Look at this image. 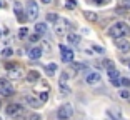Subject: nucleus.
I'll return each instance as SVG.
<instances>
[{
	"mask_svg": "<svg viewBox=\"0 0 130 120\" xmlns=\"http://www.w3.org/2000/svg\"><path fill=\"white\" fill-rule=\"evenodd\" d=\"M128 33H130V27L125 22H115L108 28V35L113 37V39H122V37H127Z\"/></svg>",
	"mask_w": 130,
	"mask_h": 120,
	"instance_id": "f257e3e1",
	"label": "nucleus"
},
{
	"mask_svg": "<svg viewBox=\"0 0 130 120\" xmlns=\"http://www.w3.org/2000/svg\"><path fill=\"white\" fill-rule=\"evenodd\" d=\"M25 13H27L28 20H35L38 17L40 10H38V4L35 2V0H28L27 2V5H25Z\"/></svg>",
	"mask_w": 130,
	"mask_h": 120,
	"instance_id": "f03ea898",
	"label": "nucleus"
},
{
	"mask_svg": "<svg viewBox=\"0 0 130 120\" xmlns=\"http://www.w3.org/2000/svg\"><path fill=\"white\" fill-rule=\"evenodd\" d=\"M5 112L10 117H22L23 115V107L20 104H10V105H7Z\"/></svg>",
	"mask_w": 130,
	"mask_h": 120,
	"instance_id": "7ed1b4c3",
	"label": "nucleus"
},
{
	"mask_svg": "<svg viewBox=\"0 0 130 120\" xmlns=\"http://www.w3.org/2000/svg\"><path fill=\"white\" fill-rule=\"evenodd\" d=\"M57 22H58V25H57V28H55V32H57L58 35H65L67 30H70V28L73 27L72 23H70L69 20H65V19H60V20L57 19Z\"/></svg>",
	"mask_w": 130,
	"mask_h": 120,
	"instance_id": "20e7f679",
	"label": "nucleus"
},
{
	"mask_svg": "<svg viewBox=\"0 0 130 120\" xmlns=\"http://www.w3.org/2000/svg\"><path fill=\"white\" fill-rule=\"evenodd\" d=\"M73 115V107L72 105H62L58 109V118L60 120H69Z\"/></svg>",
	"mask_w": 130,
	"mask_h": 120,
	"instance_id": "39448f33",
	"label": "nucleus"
},
{
	"mask_svg": "<svg viewBox=\"0 0 130 120\" xmlns=\"http://www.w3.org/2000/svg\"><path fill=\"white\" fill-rule=\"evenodd\" d=\"M0 93H2V95H5V97L13 95V87H12L10 82L5 80V78H0Z\"/></svg>",
	"mask_w": 130,
	"mask_h": 120,
	"instance_id": "423d86ee",
	"label": "nucleus"
},
{
	"mask_svg": "<svg viewBox=\"0 0 130 120\" xmlns=\"http://www.w3.org/2000/svg\"><path fill=\"white\" fill-rule=\"evenodd\" d=\"M108 77H110V82H112L113 87H120V74H119V70L115 68V67L108 68Z\"/></svg>",
	"mask_w": 130,
	"mask_h": 120,
	"instance_id": "0eeeda50",
	"label": "nucleus"
},
{
	"mask_svg": "<svg viewBox=\"0 0 130 120\" xmlns=\"http://www.w3.org/2000/svg\"><path fill=\"white\" fill-rule=\"evenodd\" d=\"M67 82H69V74H67V72H62L60 74V92L65 93V95L70 93V89H69V85H67Z\"/></svg>",
	"mask_w": 130,
	"mask_h": 120,
	"instance_id": "6e6552de",
	"label": "nucleus"
},
{
	"mask_svg": "<svg viewBox=\"0 0 130 120\" xmlns=\"http://www.w3.org/2000/svg\"><path fill=\"white\" fill-rule=\"evenodd\" d=\"M8 77L13 78V80H20V78L23 77V70L20 68V67L13 65L12 68H8Z\"/></svg>",
	"mask_w": 130,
	"mask_h": 120,
	"instance_id": "1a4fd4ad",
	"label": "nucleus"
},
{
	"mask_svg": "<svg viewBox=\"0 0 130 120\" xmlns=\"http://www.w3.org/2000/svg\"><path fill=\"white\" fill-rule=\"evenodd\" d=\"M60 54H62V60L63 62H72L73 60V50L67 48L65 45H60Z\"/></svg>",
	"mask_w": 130,
	"mask_h": 120,
	"instance_id": "9d476101",
	"label": "nucleus"
},
{
	"mask_svg": "<svg viewBox=\"0 0 130 120\" xmlns=\"http://www.w3.org/2000/svg\"><path fill=\"white\" fill-rule=\"evenodd\" d=\"M115 45H117V48H119L120 52H123V54H127V52L130 50V42L128 40H123L122 39H115Z\"/></svg>",
	"mask_w": 130,
	"mask_h": 120,
	"instance_id": "9b49d317",
	"label": "nucleus"
},
{
	"mask_svg": "<svg viewBox=\"0 0 130 120\" xmlns=\"http://www.w3.org/2000/svg\"><path fill=\"white\" fill-rule=\"evenodd\" d=\"M13 10H15V15H17V20H19V22H25V20H27V17L23 15L25 12L22 10V5H20L19 2H15V5H13Z\"/></svg>",
	"mask_w": 130,
	"mask_h": 120,
	"instance_id": "f8f14e48",
	"label": "nucleus"
},
{
	"mask_svg": "<svg viewBox=\"0 0 130 120\" xmlns=\"http://www.w3.org/2000/svg\"><path fill=\"white\" fill-rule=\"evenodd\" d=\"M99 80H100L99 72H87V74H85V82H87V83H97Z\"/></svg>",
	"mask_w": 130,
	"mask_h": 120,
	"instance_id": "ddd939ff",
	"label": "nucleus"
},
{
	"mask_svg": "<svg viewBox=\"0 0 130 120\" xmlns=\"http://www.w3.org/2000/svg\"><path fill=\"white\" fill-rule=\"evenodd\" d=\"M42 47H34V48H30L28 50V57L32 58V60H38V58L42 57Z\"/></svg>",
	"mask_w": 130,
	"mask_h": 120,
	"instance_id": "4468645a",
	"label": "nucleus"
},
{
	"mask_svg": "<svg viewBox=\"0 0 130 120\" xmlns=\"http://www.w3.org/2000/svg\"><path fill=\"white\" fill-rule=\"evenodd\" d=\"M25 102H27L30 107H34V109H38V107H40V104H42V102L38 100V98L32 97V95H25Z\"/></svg>",
	"mask_w": 130,
	"mask_h": 120,
	"instance_id": "2eb2a0df",
	"label": "nucleus"
},
{
	"mask_svg": "<svg viewBox=\"0 0 130 120\" xmlns=\"http://www.w3.org/2000/svg\"><path fill=\"white\" fill-rule=\"evenodd\" d=\"M67 40H69V43H70V45H73V47L80 45V37L75 35V33H69V35H67Z\"/></svg>",
	"mask_w": 130,
	"mask_h": 120,
	"instance_id": "dca6fc26",
	"label": "nucleus"
},
{
	"mask_svg": "<svg viewBox=\"0 0 130 120\" xmlns=\"http://www.w3.org/2000/svg\"><path fill=\"white\" fill-rule=\"evenodd\" d=\"M45 74L48 75V77H54V75L57 74V63H48V65H45Z\"/></svg>",
	"mask_w": 130,
	"mask_h": 120,
	"instance_id": "f3484780",
	"label": "nucleus"
},
{
	"mask_svg": "<svg viewBox=\"0 0 130 120\" xmlns=\"http://www.w3.org/2000/svg\"><path fill=\"white\" fill-rule=\"evenodd\" d=\"M27 80L28 82H37V80H40V74H38L37 70H30V72H27Z\"/></svg>",
	"mask_w": 130,
	"mask_h": 120,
	"instance_id": "a211bd4d",
	"label": "nucleus"
},
{
	"mask_svg": "<svg viewBox=\"0 0 130 120\" xmlns=\"http://www.w3.org/2000/svg\"><path fill=\"white\" fill-rule=\"evenodd\" d=\"M84 17L87 20H90V22H97V19H99V17H97V13H93V12H90V10H85L84 12Z\"/></svg>",
	"mask_w": 130,
	"mask_h": 120,
	"instance_id": "6ab92c4d",
	"label": "nucleus"
},
{
	"mask_svg": "<svg viewBox=\"0 0 130 120\" xmlns=\"http://www.w3.org/2000/svg\"><path fill=\"white\" fill-rule=\"evenodd\" d=\"M35 32H37L38 35L45 33V32H47V25H45V23H42V22H40V23H37V25H35Z\"/></svg>",
	"mask_w": 130,
	"mask_h": 120,
	"instance_id": "aec40b11",
	"label": "nucleus"
},
{
	"mask_svg": "<svg viewBox=\"0 0 130 120\" xmlns=\"http://www.w3.org/2000/svg\"><path fill=\"white\" fill-rule=\"evenodd\" d=\"M57 19H58V15L54 13V12H52V13H47V20H48V22H57Z\"/></svg>",
	"mask_w": 130,
	"mask_h": 120,
	"instance_id": "412c9836",
	"label": "nucleus"
},
{
	"mask_svg": "<svg viewBox=\"0 0 130 120\" xmlns=\"http://www.w3.org/2000/svg\"><path fill=\"white\" fill-rule=\"evenodd\" d=\"M65 7H67V8H70V10H72V8H75V7H77V0H67Z\"/></svg>",
	"mask_w": 130,
	"mask_h": 120,
	"instance_id": "4be33fe9",
	"label": "nucleus"
},
{
	"mask_svg": "<svg viewBox=\"0 0 130 120\" xmlns=\"http://www.w3.org/2000/svg\"><path fill=\"white\" fill-rule=\"evenodd\" d=\"M27 35H28V30H27L25 27H22V28L19 30V37H20V39H25Z\"/></svg>",
	"mask_w": 130,
	"mask_h": 120,
	"instance_id": "5701e85b",
	"label": "nucleus"
},
{
	"mask_svg": "<svg viewBox=\"0 0 130 120\" xmlns=\"http://www.w3.org/2000/svg\"><path fill=\"white\" fill-rule=\"evenodd\" d=\"M120 8L128 10V8H130V0H120Z\"/></svg>",
	"mask_w": 130,
	"mask_h": 120,
	"instance_id": "b1692460",
	"label": "nucleus"
},
{
	"mask_svg": "<svg viewBox=\"0 0 130 120\" xmlns=\"http://www.w3.org/2000/svg\"><path fill=\"white\" fill-rule=\"evenodd\" d=\"M38 100L42 102V104H43V102H47V100H48V93H47V92H42V93H40V97H38Z\"/></svg>",
	"mask_w": 130,
	"mask_h": 120,
	"instance_id": "393cba45",
	"label": "nucleus"
},
{
	"mask_svg": "<svg viewBox=\"0 0 130 120\" xmlns=\"http://www.w3.org/2000/svg\"><path fill=\"white\" fill-rule=\"evenodd\" d=\"M120 85H125V87H130V78H125V77H120Z\"/></svg>",
	"mask_w": 130,
	"mask_h": 120,
	"instance_id": "a878e982",
	"label": "nucleus"
},
{
	"mask_svg": "<svg viewBox=\"0 0 130 120\" xmlns=\"http://www.w3.org/2000/svg\"><path fill=\"white\" fill-rule=\"evenodd\" d=\"M2 55H4V57H10V55H13V50H12V48H5V50L2 52Z\"/></svg>",
	"mask_w": 130,
	"mask_h": 120,
	"instance_id": "bb28decb",
	"label": "nucleus"
},
{
	"mask_svg": "<svg viewBox=\"0 0 130 120\" xmlns=\"http://www.w3.org/2000/svg\"><path fill=\"white\" fill-rule=\"evenodd\" d=\"M120 97H122V98H127V100H130V93L127 92V90H122V92H120Z\"/></svg>",
	"mask_w": 130,
	"mask_h": 120,
	"instance_id": "cd10ccee",
	"label": "nucleus"
},
{
	"mask_svg": "<svg viewBox=\"0 0 130 120\" xmlns=\"http://www.w3.org/2000/svg\"><path fill=\"white\" fill-rule=\"evenodd\" d=\"M73 68H75V70H82V68H85V65H84V63H78V62H77V63H73Z\"/></svg>",
	"mask_w": 130,
	"mask_h": 120,
	"instance_id": "c85d7f7f",
	"label": "nucleus"
},
{
	"mask_svg": "<svg viewBox=\"0 0 130 120\" xmlns=\"http://www.w3.org/2000/svg\"><path fill=\"white\" fill-rule=\"evenodd\" d=\"M30 42H38V33L30 35Z\"/></svg>",
	"mask_w": 130,
	"mask_h": 120,
	"instance_id": "c756f323",
	"label": "nucleus"
},
{
	"mask_svg": "<svg viewBox=\"0 0 130 120\" xmlns=\"http://www.w3.org/2000/svg\"><path fill=\"white\" fill-rule=\"evenodd\" d=\"M30 120H42V117L35 113V115H32V117H30Z\"/></svg>",
	"mask_w": 130,
	"mask_h": 120,
	"instance_id": "7c9ffc66",
	"label": "nucleus"
},
{
	"mask_svg": "<svg viewBox=\"0 0 130 120\" xmlns=\"http://www.w3.org/2000/svg\"><path fill=\"white\" fill-rule=\"evenodd\" d=\"M93 50H97V52H100V54H102L103 48H100V47H97V45H95V47H93Z\"/></svg>",
	"mask_w": 130,
	"mask_h": 120,
	"instance_id": "2f4dec72",
	"label": "nucleus"
},
{
	"mask_svg": "<svg viewBox=\"0 0 130 120\" xmlns=\"http://www.w3.org/2000/svg\"><path fill=\"white\" fill-rule=\"evenodd\" d=\"M93 2H95V4H99V5H100V4H103V0H93Z\"/></svg>",
	"mask_w": 130,
	"mask_h": 120,
	"instance_id": "473e14b6",
	"label": "nucleus"
},
{
	"mask_svg": "<svg viewBox=\"0 0 130 120\" xmlns=\"http://www.w3.org/2000/svg\"><path fill=\"white\" fill-rule=\"evenodd\" d=\"M52 0H42V4H50Z\"/></svg>",
	"mask_w": 130,
	"mask_h": 120,
	"instance_id": "72a5a7b5",
	"label": "nucleus"
},
{
	"mask_svg": "<svg viewBox=\"0 0 130 120\" xmlns=\"http://www.w3.org/2000/svg\"><path fill=\"white\" fill-rule=\"evenodd\" d=\"M0 7H2V2H0Z\"/></svg>",
	"mask_w": 130,
	"mask_h": 120,
	"instance_id": "f704fd0d",
	"label": "nucleus"
},
{
	"mask_svg": "<svg viewBox=\"0 0 130 120\" xmlns=\"http://www.w3.org/2000/svg\"><path fill=\"white\" fill-rule=\"evenodd\" d=\"M0 107H2V104H0Z\"/></svg>",
	"mask_w": 130,
	"mask_h": 120,
	"instance_id": "c9c22d12",
	"label": "nucleus"
},
{
	"mask_svg": "<svg viewBox=\"0 0 130 120\" xmlns=\"http://www.w3.org/2000/svg\"><path fill=\"white\" fill-rule=\"evenodd\" d=\"M0 120H2V117H0Z\"/></svg>",
	"mask_w": 130,
	"mask_h": 120,
	"instance_id": "e433bc0d",
	"label": "nucleus"
},
{
	"mask_svg": "<svg viewBox=\"0 0 130 120\" xmlns=\"http://www.w3.org/2000/svg\"><path fill=\"white\" fill-rule=\"evenodd\" d=\"M0 33H2V32H0Z\"/></svg>",
	"mask_w": 130,
	"mask_h": 120,
	"instance_id": "4c0bfd02",
	"label": "nucleus"
}]
</instances>
